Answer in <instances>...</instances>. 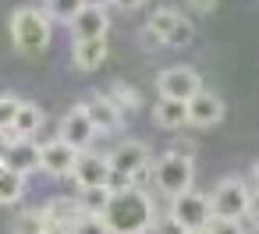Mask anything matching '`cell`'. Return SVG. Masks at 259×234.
<instances>
[{
    "instance_id": "cell-18",
    "label": "cell",
    "mask_w": 259,
    "mask_h": 234,
    "mask_svg": "<svg viewBox=\"0 0 259 234\" xmlns=\"http://www.w3.org/2000/svg\"><path fill=\"white\" fill-rule=\"evenodd\" d=\"M107 54H110L107 39H75L71 43V64L78 71H96L107 61Z\"/></svg>"
},
{
    "instance_id": "cell-28",
    "label": "cell",
    "mask_w": 259,
    "mask_h": 234,
    "mask_svg": "<svg viewBox=\"0 0 259 234\" xmlns=\"http://www.w3.org/2000/svg\"><path fill=\"white\" fill-rule=\"evenodd\" d=\"M153 234H188L170 213H156V220H153Z\"/></svg>"
},
{
    "instance_id": "cell-35",
    "label": "cell",
    "mask_w": 259,
    "mask_h": 234,
    "mask_svg": "<svg viewBox=\"0 0 259 234\" xmlns=\"http://www.w3.org/2000/svg\"><path fill=\"white\" fill-rule=\"evenodd\" d=\"M252 184H255V192H259V163L252 167Z\"/></svg>"
},
{
    "instance_id": "cell-36",
    "label": "cell",
    "mask_w": 259,
    "mask_h": 234,
    "mask_svg": "<svg viewBox=\"0 0 259 234\" xmlns=\"http://www.w3.org/2000/svg\"><path fill=\"white\" fill-rule=\"evenodd\" d=\"M188 234H206V230H188Z\"/></svg>"
},
{
    "instance_id": "cell-15",
    "label": "cell",
    "mask_w": 259,
    "mask_h": 234,
    "mask_svg": "<svg viewBox=\"0 0 259 234\" xmlns=\"http://www.w3.org/2000/svg\"><path fill=\"white\" fill-rule=\"evenodd\" d=\"M68 25H71V36H75V39H107L110 18H107L103 8H89V4H85Z\"/></svg>"
},
{
    "instance_id": "cell-24",
    "label": "cell",
    "mask_w": 259,
    "mask_h": 234,
    "mask_svg": "<svg viewBox=\"0 0 259 234\" xmlns=\"http://www.w3.org/2000/svg\"><path fill=\"white\" fill-rule=\"evenodd\" d=\"M85 8V0H47V18H57V22H71L78 11Z\"/></svg>"
},
{
    "instance_id": "cell-14",
    "label": "cell",
    "mask_w": 259,
    "mask_h": 234,
    "mask_svg": "<svg viewBox=\"0 0 259 234\" xmlns=\"http://www.w3.org/2000/svg\"><path fill=\"white\" fill-rule=\"evenodd\" d=\"M75 160H78V153L68 142H61V138L43 142V174H50V177H71Z\"/></svg>"
},
{
    "instance_id": "cell-29",
    "label": "cell",
    "mask_w": 259,
    "mask_h": 234,
    "mask_svg": "<svg viewBox=\"0 0 259 234\" xmlns=\"http://www.w3.org/2000/svg\"><path fill=\"white\" fill-rule=\"evenodd\" d=\"M185 4H188V8H192L195 15H213L220 0H185Z\"/></svg>"
},
{
    "instance_id": "cell-30",
    "label": "cell",
    "mask_w": 259,
    "mask_h": 234,
    "mask_svg": "<svg viewBox=\"0 0 259 234\" xmlns=\"http://www.w3.org/2000/svg\"><path fill=\"white\" fill-rule=\"evenodd\" d=\"M139 43H142V46H160V39H156V32H153L149 25H142V32H139Z\"/></svg>"
},
{
    "instance_id": "cell-6",
    "label": "cell",
    "mask_w": 259,
    "mask_h": 234,
    "mask_svg": "<svg viewBox=\"0 0 259 234\" xmlns=\"http://www.w3.org/2000/svg\"><path fill=\"white\" fill-rule=\"evenodd\" d=\"M199 89H202V75H199L195 68H188V64H170V68H163L160 78H156V92H160V100L188 103Z\"/></svg>"
},
{
    "instance_id": "cell-22",
    "label": "cell",
    "mask_w": 259,
    "mask_h": 234,
    "mask_svg": "<svg viewBox=\"0 0 259 234\" xmlns=\"http://www.w3.org/2000/svg\"><path fill=\"white\" fill-rule=\"evenodd\" d=\"M78 206L85 216H103L110 206V188H82L78 192Z\"/></svg>"
},
{
    "instance_id": "cell-13",
    "label": "cell",
    "mask_w": 259,
    "mask_h": 234,
    "mask_svg": "<svg viewBox=\"0 0 259 234\" xmlns=\"http://www.w3.org/2000/svg\"><path fill=\"white\" fill-rule=\"evenodd\" d=\"M224 121V100L213 92V89H199L192 100H188V124H195V128H213V124H220Z\"/></svg>"
},
{
    "instance_id": "cell-8",
    "label": "cell",
    "mask_w": 259,
    "mask_h": 234,
    "mask_svg": "<svg viewBox=\"0 0 259 234\" xmlns=\"http://www.w3.org/2000/svg\"><path fill=\"white\" fill-rule=\"evenodd\" d=\"M0 167H8L22 177L39 174L43 170V146L36 138H8V153H4V163Z\"/></svg>"
},
{
    "instance_id": "cell-17",
    "label": "cell",
    "mask_w": 259,
    "mask_h": 234,
    "mask_svg": "<svg viewBox=\"0 0 259 234\" xmlns=\"http://www.w3.org/2000/svg\"><path fill=\"white\" fill-rule=\"evenodd\" d=\"M43 124H47L43 107L32 103V100H22V107H18V114H15V128H11L4 138H32V135L43 131Z\"/></svg>"
},
{
    "instance_id": "cell-4",
    "label": "cell",
    "mask_w": 259,
    "mask_h": 234,
    "mask_svg": "<svg viewBox=\"0 0 259 234\" xmlns=\"http://www.w3.org/2000/svg\"><path fill=\"white\" fill-rule=\"evenodd\" d=\"M252 195H255V188L245 177H224V181H217V188L209 192L213 216H220V220H241L245 223Z\"/></svg>"
},
{
    "instance_id": "cell-34",
    "label": "cell",
    "mask_w": 259,
    "mask_h": 234,
    "mask_svg": "<svg viewBox=\"0 0 259 234\" xmlns=\"http://www.w3.org/2000/svg\"><path fill=\"white\" fill-rule=\"evenodd\" d=\"M47 234H71L68 227H47Z\"/></svg>"
},
{
    "instance_id": "cell-12",
    "label": "cell",
    "mask_w": 259,
    "mask_h": 234,
    "mask_svg": "<svg viewBox=\"0 0 259 234\" xmlns=\"http://www.w3.org/2000/svg\"><path fill=\"white\" fill-rule=\"evenodd\" d=\"M78 107H82V114L89 117V124L96 128V135H110V131H117V128L124 124V114L107 100V92H93V96L82 100Z\"/></svg>"
},
{
    "instance_id": "cell-26",
    "label": "cell",
    "mask_w": 259,
    "mask_h": 234,
    "mask_svg": "<svg viewBox=\"0 0 259 234\" xmlns=\"http://www.w3.org/2000/svg\"><path fill=\"white\" fill-rule=\"evenodd\" d=\"M71 234H110L107 230V223H103V216H78V223L71 227Z\"/></svg>"
},
{
    "instance_id": "cell-10",
    "label": "cell",
    "mask_w": 259,
    "mask_h": 234,
    "mask_svg": "<svg viewBox=\"0 0 259 234\" xmlns=\"http://www.w3.org/2000/svg\"><path fill=\"white\" fill-rule=\"evenodd\" d=\"M71 181L78 184V192L82 188H107V181H110V160H107V153H96V149L78 153Z\"/></svg>"
},
{
    "instance_id": "cell-2",
    "label": "cell",
    "mask_w": 259,
    "mask_h": 234,
    "mask_svg": "<svg viewBox=\"0 0 259 234\" xmlns=\"http://www.w3.org/2000/svg\"><path fill=\"white\" fill-rule=\"evenodd\" d=\"M8 25H11V43H15L18 54H25V57H39V54L50 46L54 25H50V18H47L43 8L25 4V8H18V11L11 15Z\"/></svg>"
},
{
    "instance_id": "cell-9",
    "label": "cell",
    "mask_w": 259,
    "mask_h": 234,
    "mask_svg": "<svg viewBox=\"0 0 259 234\" xmlns=\"http://www.w3.org/2000/svg\"><path fill=\"white\" fill-rule=\"evenodd\" d=\"M57 138H61V142H68L75 153L93 149V142H96V128L89 124V117L82 114V107H78V103H75L61 121H57Z\"/></svg>"
},
{
    "instance_id": "cell-25",
    "label": "cell",
    "mask_w": 259,
    "mask_h": 234,
    "mask_svg": "<svg viewBox=\"0 0 259 234\" xmlns=\"http://www.w3.org/2000/svg\"><path fill=\"white\" fill-rule=\"evenodd\" d=\"M22 100L15 92H0V135H8L15 128V114H18Z\"/></svg>"
},
{
    "instance_id": "cell-7",
    "label": "cell",
    "mask_w": 259,
    "mask_h": 234,
    "mask_svg": "<svg viewBox=\"0 0 259 234\" xmlns=\"http://www.w3.org/2000/svg\"><path fill=\"white\" fill-rule=\"evenodd\" d=\"M167 213L185 227V230H206V223L213 220V206H209V195L206 192H185L178 199H170Z\"/></svg>"
},
{
    "instance_id": "cell-3",
    "label": "cell",
    "mask_w": 259,
    "mask_h": 234,
    "mask_svg": "<svg viewBox=\"0 0 259 234\" xmlns=\"http://www.w3.org/2000/svg\"><path fill=\"white\" fill-rule=\"evenodd\" d=\"M153 184H156L160 195H167V202L178 199V195H185V192H192V184H195V163H192V156H185L178 149H167L163 156H156V163H153Z\"/></svg>"
},
{
    "instance_id": "cell-33",
    "label": "cell",
    "mask_w": 259,
    "mask_h": 234,
    "mask_svg": "<svg viewBox=\"0 0 259 234\" xmlns=\"http://www.w3.org/2000/svg\"><path fill=\"white\" fill-rule=\"evenodd\" d=\"M4 153H8V138L0 135V163H4Z\"/></svg>"
},
{
    "instance_id": "cell-31",
    "label": "cell",
    "mask_w": 259,
    "mask_h": 234,
    "mask_svg": "<svg viewBox=\"0 0 259 234\" xmlns=\"http://www.w3.org/2000/svg\"><path fill=\"white\" fill-rule=\"evenodd\" d=\"M110 4H114V8H121V11H139L146 0H110Z\"/></svg>"
},
{
    "instance_id": "cell-16",
    "label": "cell",
    "mask_w": 259,
    "mask_h": 234,
    "mask_svg": "<svg viewBox=\"0 0 259 234\" xmlns=\"http://www.w3.org/2000/svg\"><path fill=\"white\" fill-rule=\"evenodd\" d=\"M82 216V206H78V195H54L47 206H43V220L47 227H75Z\"/></svg>"
},
{
    "instance_id": "cell-11",
    "label": "cell",
    "mask_w": 259,
    "mask_h": 234,
    "mask_svg": "<svg viewBox=\"0 0 259 234\" xmlns=\"http://www.w3.org/2000/svg\"><path fill=\"white\" fill-rule=\"evenodd\" d=\"M107 160H110V170L114 174H124V177H135V174H142L153 160H149V149L142 146V142H135V138H124V142H117L110 153H107Z\"/></svg>"
},
{
    "instance_id": "cell-5",
    "label": "cell",
    "mask_w": 259,
    "mask_h": 234,
    "mask_svg": "<svg viewBox=\"0 0 259 234\" xmlns=\"http://www.w3.org/2000/svg\"><path fill=\"white\" fill-rule=\"evenodd\" d=\"M146 25H149V29L156 32V39L167 43V46H188V43L195 39L192 18H185L178 8H156L153 18H149Z\"/></svg>"
},
{
    "instance_id": "cell-1",
    "label": "cell",
    "mask_w": 259,
    "mask_h": 234,
    "mask_svg": "<svg viewBox=\"0 0 259 234\" xmlns=\"http://www.w3.org/2000/svg\"><path fill=\"white\" fill-rule=\"evenodd\" d=\"M156 220V202L142 188H128L110 195V206L103 213V223L110 234H149Z\"/></svg>"
},
{
    "instance_id": "cell-20",
    "label": "cell",
    "mask_w": 259,
    "mask_h": 234,
    "mask_svg": "<svg viewBox=\"0 0 259 234\" xmlns=\"http://www.w3.org/2000/svg\"><path fill=\"white\" fill-rule=\"evenodd\" d=\"M22 199H25V177L0 167V206H15Z\"/></svg>"
},
{
    "instance_id": "cell-19",
    "label": "cell",
    "mask_w": 259,
    "mask_h": 234,
    "mask_svg": "<svg viewBox=\"0 0 259 234\" xmlns=\"http://www.w3.org/2000/svg\"><path fill=\"white\" fill-rule=\"evenodd\" d=\"M153 121H156V128L178 131V128L188 124V103H178V100H156V103H153Z\"/></svg>"
},
{
    "instance_id": "cell-32",
    "label": "cell",
    "mask_w": 259,
    "mask_h": 234,
    "mask_svg": "<svg viewBox=\"0 0 259 234\" xmlns=\"http://www.w3.org/2000/svg\"><path fill=\"white\" fill-rule=\"evenodd\" d=\"M85 4H89V8H103V11H107V4H110V0H85Z\"/></svg>"
},
{
    "instance_id": "cell-21",
    "label": "cell",
    "mask_w": 259,
    "mask_h": 234,
    "mask_svg": "<svg viewBox=\"0 0 259 234\" xmlns=\"http://www.w3.org/2000/svg\"><path fill=\"white\" fill-rule=\"evenodd\" d=\"M107 100H110L121 114H132V110H139V107H142L139 89H135V85H128V82H114V85H110V92H107Z\"/></svg>"
},
{
    "instance_id": "cell-27",
    "label": "cell",
    "mask_w": 259,
    "mask_h": 234,
    "mask_svg": "<svg viewBox=\"0 0 259 234\" xmlns=\"http://www.w3.org/2000/svg\"><path fill=\"white\" fill-rule=\"evenodd\" d=\"M206 234H248V230H245L241 220H220V216H213L206 223Z\"/></svg>"
},
{
    "instance_id": "cell-23",
    "label": "cell",
    "mask_w": 259,
    "mask_h": 234,
    "mask_svg": "<svg viewBox=\"0 0 259 234\" xmlns=\"http://www.w3.org/2000/svg\"><path fill=\"white\" fill-rule=\"evenodd\" d=\"M11 234H47L43 209H25V213H18L15 223H11Z\"/></svg>"
}]
</instances>
